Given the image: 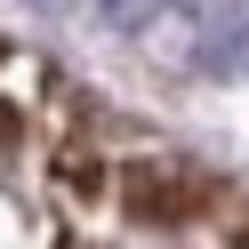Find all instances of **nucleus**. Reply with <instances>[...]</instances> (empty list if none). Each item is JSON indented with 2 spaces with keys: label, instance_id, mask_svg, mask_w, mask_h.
I'll return each instance as SVG.
<instances>
[{
  "label": "nucleus",
  "instance_id": "7ed1b4c3",
  "mask_svg": "<svg viewBox=\"0 0 249 249\" xmlns=\"http://www.w3.org/2000/svg\"><path fill=\"white\" fill-rule=\"evenodd\" d=\"M161 8H169V0H97V24H105V33H145Z\"/></svg>",
  "mask_w": 249,
  "mask_h": 249
},
{
  "label": "nucleus",
  "instance_id": "20e7f679",
  "mask_svg": "<svg viewBox=\"0 0 249 249\" xmlns=\"http://www.w3.org/2000/svg\"><path fill=\"white\" fill-rule=\"evenodd\" d=\"M24 8H40V17H56V8H72V0H24Z\"/></svg>",
  "mask_w": 249,
  "mask_h": 249
},
{
  "label": "nucleus",
  "instance_id": "f03ea898",
  "mask_svg": "<svg viewBox=\"0 0 249 249\" xmlns=\"http://www.w3.org/2000/svg\"><path fill=\"white\" fill-rule=\"evenodd\" d=\"M129 201L145 217H185L193 209V185H185V169H129Z\"/></svg>",
  "mask_w": 249,
  "mask_h": 249
},
{
  "label": "nucleus",
  "instance_id": "39448f33",
  "mask_svg": "<svg viewBox=\"0 0 249 249\" xmlns=\"http://www.w3.org/2000/svg\"><path fill=\"white\" fill-rule=\"evenodd\" d=\"M0 137H8V113H0Z\"/></svg>",
  "mask_w": 249,
  "mask_h": 249
},
{
  "label": "nucleus",
  "instance_id": "f257e3e1",
  "mask_svg": "<svg viewBox=\"0 0 249 249\" xmlns=\"http://www.w3.org/2000/svg\"><path fill=\"white\" fill-rule=\"evenodd\" d=\"M193 65L209 72V81H249V0H225L209 24H201V40H193Z\"/></svg>",
  "mask_w": 249,
  "mask_h": 249
}]
</instances>
